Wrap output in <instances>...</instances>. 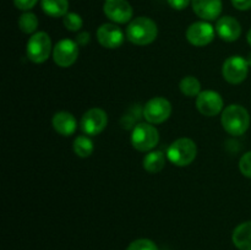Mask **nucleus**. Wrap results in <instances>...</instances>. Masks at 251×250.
<instances>
[{
    "label": "nucleus",
    "instance_id": "obj_1",
    "mask_svg": "<svg viewBox=\"0 0 251 250\" xmlns=\"http://www.w3.org/2000/svg\"><path fill=\"white\" fill-rule=\"evenodd\" d=\"M158 27L150 17L140 16L131 20L126 27V37L135 46H147L156 41Z\"/></svg>",
    "mask_w": 251,
    "mask_h": 250
},
{
    "label": "nucleus",
    "instance_id": "obj_2",
    "mask_svg": "<svg viewBox=\"0 0 251 250\" xmlns=\"http://www.w3.org/2000/svg\"><path fill=\"white\" fill-rule=\"evenodd\" d=\"M221 123L228 134L232 136H240L249 129L250 114L243 105L230 104L223 109Z\"/></svg>",
    "mask_w": 251,
    "mask_h": 250
},
{
    "label": "nucleus",
    "instance_id": "obj_3",
    "mask_svg": "<svg viewBox=\"0 0 251 250\" xmlns=\"http://www.w3.org/2000/svg\"><path fill=\"white\" fill-rule=\"evenodd\" d=\"M198 156V146L189 137H180L169 145L167 158L176 167H186L193 163Z\"/></svg>",
    "mask_w": 251,
    "mask_h": 250
},
{
    "label": "nucleus",
    "instance_id": "obj_4",
    "mask_svg": "<svg viewBox=\"0 0 251 250\" xmlns=\"http://www.w3.org/2000/svg\"><path fill=\"white\" fill-rule=\"evenodd\" d=\"M51 50V39L47 32H36L27 41L26 54L32 63L42 64L47 61L50 56Z\"/></svg>",
    "mask_w": 251,
    "mask_h": 250
},
{
    "label": "nucleus",
    "instance_id": "obj_5",
    "mask_svg": "<svg viewBox=\"0 0 251 250\" xmlns=\"http://www.w3.org/2000/svg\"><path fill=\"white\" fill-rule=\"evenodd\" d=\"M158 141V130L150 123H140L131 132L132 147L140 152H150L157 146Z\"/></svg>",
    "mask_w": 251,
    "mask_h": 250
},
{
    "label": "nucleus",
    "instance_id": "obj_6",
    "mask_svg": "<svg viewBox=\"0 0 251 250\" xmlns=\"http://www.w3.org/2000/svg\"><path fill=\"white\" fill-rule=\"evenodd\" d=\"M249 64L247 59L240 55H232L227 58L223 63L222 66V75L223 78L228 83L232 85H239L245 78L248 77L249 73Z\"/></svg>",
    "mask_w": 251,
    "mask_h": 250
},
{
    "label": "nucleus",
    "instance_id": "obj_7",
    "mask_svg": "<svg viewBox=\"0 0 251 250\" xmlns=\"http://www.w3.org/2000/svg\"><path fill=\"white\" fill-rule=\"evenodd\" d=\"M172 114V104L167 98L154 97L151 98L145 104L142 115L150 124H162L169 119Z\"/></svg>",
    "mask_w": 251,
    "mask_h": 250
},
{
    "label": "nucleus",
    "instance_id": "obj_8",
    "mask_svg": "<svg viewBox=\"0 0 251 250\" xmlns=\"http://www.w3.org/2000/svg\"><path fill=\"white\" fill-rule=\"evenodd\" d=\"M108 125V115L100 108H91L82 115L80 122V129L88 136H96L100 134Z\"/></svg>",
    "mask_w": 251,
    "mask_h": 250
},
{
    "label": "nucleus",
    "instance_id": "obj_9",
    "mask_svg": "<svg viewBox=\"0 0 251 250\" xmlns=\"http://www.w3.org/2000/svg\"><path fill=\"white\" fill-rule=\"evenodd\" d=\"M78 58V44L73 39H61L53 48V60L60 68H70Z\"/></svg>",
    "mask_w": 251,
    "mask_h": 250
},
{
    "label": "nucleus",
    "instance_id": "obj_10",
    "mask_svg": "<svg viewBox=\"0 0 251 250\" xmlns=\"http://www.w3.org/2000/svg\"><path fill=\"white\" fill-rule=\"evenodd\" d=\"M196 108L205 117H216L223 112V98L212 90L201 91L196 97Z\"/></svg>",
    "mask_w": 251,
    "mask_h": 250
},
{
    "label": "nucleus",
    "instance_id": "obj_11",
    "mask_svg": "<svg viewBox=\"0 0 251 250\" xmlns=\"http://www.w3.org/2000/svg\"><path fill=\"white\" fill-rule=\"evenodd\" d=\"M216 29L206 21H198L191 24L186 29V39L195 47H205L213 41Z\"/></svg>",
    "mask_w": 251,
    "mask_h": 250
},
{
    "label": "nucleus",
    "instance_id": "obj_12",
    "mask_svg": "<svg viewBox=\"0 0 251 250\" xmlns=\"http://www.w3.org/2000/svg\"><path fill=\"white\" fill-rule=\"evenodd\" d=\"M104 15L115 24H127L131 21L134 10L127 0H105L103 5Z\"/></svg>",
    "mask_w": 251,
    "mask_h": 250
},
{
    "label": "nucleus",
    "instance_id": "obj_13",
    "mask_svg": "<svg viewBox=\"0 0 251 250\" xmlns=\"http://www.w3.org/2000/svg\"><path fill=\"white\" fill-rule=\"evenodd\" d=\"M97 41L103 48L117 49L124 42V33L114 24H103L97 29Z\"/></svg>",
    "mask_w": 251,
    "mask_h": 250
},
{
    "label": "nucleus",
    "instance_id": "obj_14",
    "mask_svg": "<svg viewBox=\"0 0 251 250\" xmlns=\"http://www.w3.org/2000/svg\"><path fill=\"white\" fill-rule=\"evenodd\" d=\"M216 33L222 41L235 42L242 34V26L234 17L223 16L216 24Z\"/></svg>",
    "mask_w": 251,
    "mask_h": 250
},
{
    "label": "nucleus",
    "instance_id": "obj_15",
    "mask_svg": "<svg viewBox=\"0 0 251 250\" xmlns=\"http://www.w3.org/2000/svg\"><path fill=\"white\" fill-rule=\"evenodd\" d=\"M193 10L203 21H213L222 12V0H191Z\"/></svg>",
    "mask_w": 251,
    "mask_h": 250
},
{
    "label": "nucleus",
    "instance_id": "obj_16",
    "mask_svg": "<svg viewBox=\"0 0 251 250\" xmlns=\"http://www.w3.org/2000/svg\"><path fill=\"white\" fill-rule=\"evenodd\" d=\"M51 125L58 134L63 136H71L77 129V120L71 113L63 110L53 115Z\"/></svg>",
    "mask_w": 251,
    "mask_h": 250
},
{
    "label": "nucleus",
    "instance_id": "obj_17",
    "mask_svg": "<svg viewBox=\"0 0 251 250\" xmlns=\"http://www.w3.org/2000/svg\"><path fill=\"white\" fill-rule=\"evenodd\" d=\"M232 242L239 250H251V221L240 223L235 227Z\"/></svg>",
    "mask_w": 251,
    "mask_h": 250
},
{
    "label": "nucleus",
    "instance_id": "obj_18",
    "mask_svg": "<svg viewBox=\"0 0 251 250\" xmlns=\"http://www.w3.org/2000/svg\"><path fill=\"white\" fill-rule=\"evenodd\" d=\"M142 166L146 172L151 174L159 173L166 166V156L162 151H150L144 157Z\"/></svg>",
    "mask_w": 251,
    "mask_h": 250
},
{
    "label": "nucleus",
    "instance_id": "obj_19",
    "mask_svg": "<svg viewBox=\"0 0 251 250\" xmlns=\"http://www.w3.org/2000/svg\"><path fill=\"white\" fill-rule=\"evenodd\" d=\"M44 14L50 17H64L69 12V0H41Z\"/></svg>",
    "mask_w": 251,
    "mask_h": 250
},
{
    "label": "nucleus",
    "instance_id": "obj_20",
    "mask_svg": "<svg viewBox=\"0 0 251 250\" xmlns=\"http://www.w3.org/2000/svg\"><path fill=\"white\" fill-rule=\"evenodd\" d=\"M73 149L76 156L81 157V158H87L93 153L95 146H93V141L90 137L86 136V135H80L74 140Z\"/></svg>",
    "mask_w": 251,
    "mask_h": 250
},
{
    "label": "nucleus",
    "instance_id": "obj_21",
    "mask_svg": "<svg viewBox=\"0 0 251 250\" xmlns=\"http://www.w3.org/2000/svg\"><path fill=\"white\" fill-rule=\"evenodd\" d=\"M181 93L186 97H198L201 92V83L195 76H185L179 83Z\"/></svg>",
    "mask_w": 251,
    "mask_h": 250
},
{
    "label": "nucleus",
    "instance_id": "obj_22",
    "mask_svg": "<svg viewBox=\"0 0 251 250\" xmlns=\"http://www.w3.org/2000/svg\"><path fill=\"white\" fill-rule=\"evenodd\" d=\"M38 27V19L33 12L25 11L19 19V28L26 34L36 33Z\"/></svg>",
    "mask_w": 251,
    "mask_h": 250
},
{
    "label": "nucleus",
    "instance_id": "obj_23",
    "mask_svg": "<svg viewBox=\"0 0 251 250\" xmlns=\"http://www.w3.org/2000/svg\"><path fill=\"white\" fill-rule=\"evenodd\" d=\"M63 24L65 26V28L70 32L80 31L83 26L82 17L78 14H76V12H68L63 17Z\"/></svg>",
    "mask_w": 251,
    "mask_h": 250
},
{
    "label": "nucleus",
    "instance_id": "obj_24",
    "mask_svg": "<svg viewBox=\"0 0 251 250\" xmlns=\"http://www.w3.org/2000/svg\"><path fill=\"white\" fill-rule=\"evenodd\" d=\"M126 250H158V248H157L156 243L152 242V240L141 238V239H136L130 243Z\"/></svg>",
    "mask_w": 251,
    "mask_h": 250
},
{
    "label": "nucleus",
    "instance_id": "obj_25",
    "mask_svg": "<svg viewBox=\"0 0 251 250\" xmlns=\"http://www.w3.org/2000/svg\"><path fill=\"white\" fill-rule=\"evenodd\" d=\"M239 171L243 175L251 179V151L242 156L239 161Z\"/></svg>",
    "mask_w": 251,
    "mask_h": 250
},
{
    "label": "nucleus",
    "instance_id": "obj_26",
    "mask_svg": "<svg viewBox=\"0 0 251 250\" xmlns=\"http://www.w3.org/2000/svg\"><path fill=\"white\" fill-rule=\"evenodd\" d=\"M37 2H38V0H14L15 6L22 11H28L32 7L36 6Z\"/></svg>",
    "mask_w": 251,
    "mask_h": 250
},
{
    "label": "nucleus",
    "instance_id": "obj_27",
    "mask_svg": "<svg viewBox=\"0 0 251 250\" xmlns=\"http://www.w3.org/2000/svg\"><path fill=\"white\" fill-rule=\"evenodd\" d=\"M169 4V6L174 10H184L188 7V5L190 4L191 0H167Z\"/></svg>",
    "mask_w": 251,
    "mask_h": 250
},
{
    "label": "nucleus",
    "instance_id": "obj_28",
    "mask_svg": "<svg viewBox=\"0 0 251 250\" xmlns=\"http://www.w3.org/2000/svg\"><path fill=\"white\" fill-rule=\"evenodd\" d=\"M232 5L237 10L247 11L251 9V0H232Z\"/></svg>",
    "mask_w": 251,
    "mask_h": 250
},
{
    "label": "nucleus",
    "instance_id": "obj_29",
    "mask_svg": "<svg viewBox=\"0 0 251 250\" xmlns=\"http://www.w3.org/2000/svg\"><path fill=\"white\" fill-rule=\"evenodd\" d=\"M90 41H91V36H90V33H88V32H80V33L77 34V37H76V39H75L76 43H77L78 46H81V47L87 46V44L90 43Z\"/></svg>",
    "mask_w": 251,
    "mask_h": 250
},
{
    "label": "nucleus",
    "instance_id": "obj_30",
    "mask_svg": "<svg viewBox=\"0 0 251 250\" xmlns=\"http://www.w3.org/2000/svg\"><path fill=\"white\" fill-rule=\"evenodd\" d=\"M247 39H248V43L251 46V28L249 29V32H248V36H247Z\"/></svg>",
    "mask_w": 251,
    "mask_h": 250
},
{
    "label": "nucleus",
    "instance_id": "obj_31",
    "mask_svg": "<svg viewBox=\"0 0 251 250\" xmlns=\"http://www.w3.org/2000/svg\"><path fill=\"white\" fill-rule=\"evenodd\" d=\"M247 61H248V64H249V66L251 68V53H249V55H248Z\"/></svg>",
    "mask_w": 251,
    "mask_h": 250
},
{
    "label": "nucleus",
    "instance_id": "obj_32",
    "mask_svg": "<svg viewBox=\"0 0 251 250\" xmlns=\"http://www.w3.org/2000/svg\"><path fill=\"white\" fill-rule=\"evenodd\" d=\"M104 1H105V0H104Z\"/></svg>",
    "mask_w": 251,
    "mask_h": 250
}]
</instances>
